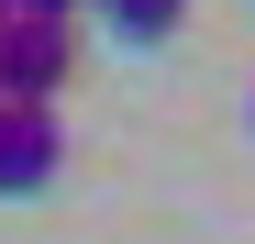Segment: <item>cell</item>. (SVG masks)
Listing matches in <instances>:
<instances>
[{"label": "cell", "instance_id": "cell-6", "mask_svg": "<svg viewBox=\"0 0 255 244\" xmlns=\"http://www.w3.org/2000/svg\"><path fill=\"white\" fill-rule=\"evenodd\" d=\"M244 111H255V100H244Z\"/></svg>", "mask_w": 255, "mask_h": 244}, {"label": "cell", "instance_id": "cell-3", "mask_svg": "<svg viewBox=\"0 0 255 244\" xmlns=\"http://www.w3.org/2000/svg\"><path fill=\"white\" fill-rule=\"evenodd\" d=\"M89 11L122 33V45H166V33L189 22V0H89Z\"/></svg>", "mask_w": 255, "mask_h": 244}, {"label": "cell", "instance_id": "cell-5", "mask_svg": "<svg viewBox=\"0 0 255 244\" xmlns=\"http://www.w3.org/2000/svg\"><path fill=\"white\" fill-rule=\"evenodd\" d=\"M0 22H11V0H0Z\"/></svg>", "mask_w": 255, "mask_h": 244}, {"label": "cell", "instance_id": "cell-1", "mask_svg": "<svg viewBox=\"0 0 255 244\" xmlns=\"http://www.w3.org/2000/svg\"><path fill=\"white\" fill-rule=\"evenodd\" d=\"M67 67H78V33H67V22H33V11L0 22V100L56 111V100H67Z\"/></svg>", "mask_w": 255, "mask_h": 244}, {"label": "cell", "instance_id": "cell-4", "mask_svg": "<svg viewBox=\"0 0 255 244\" xmlns=\"http://www.w3.org/2000/svg\"><path fill=\"white\" fill-rule=\"evenodd\" d=\"M11 11H33V22H67V11H89V0H11Z\"/></svg>", "mask_w": 255, "mask_h": 244}, {"label": "cell", "instance_id": "cell-2", "mask_svg": "<svg viewBox=\"0 0 255 244\" xmlns=\"http://www.w3.org/2000/svg\"><path fill=\"white\" fill-rule=\"evenodd\" d=\"M56 167H67V122L33 111V100H0V200L56 189Z\"/></svg>", "mask_w": 255, "mask_h": 244}]
</instances>
